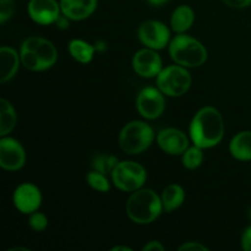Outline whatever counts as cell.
<instances>
[{"mask_svg":"<svg viewBox=\"0 0 251 251\" xmlns=\"http://www.w3.org/2000/svg\"><path fill=\"white\" fill-rule=\"evenodd\" d=\"M225 135V123L221 113L213 107L199 110L190 124V136L201 149H211L220 144Z\"/></svg>","mask_w":251,"mask_h":251,"instance_id":"cell-1","label":"cell"},{"mask_svg":"<svg viewBox=\"0 0 251 251\" xmlns=\"http://www.w3.org/2000/svg\"><path fill=\"white\" fill-rule=\"evenodd\" d=\"M162 199L151 189H139L126 202L127 217L137 225H149L163 211Z\"/></svg>","mask_w":251,"mask_h":251,"instance_id":"cell-2","label":"cell"},{"mask_svg":"<svg viewBox=\"0 0 251 251\" xmlns=\"http://www.w3.org/2000/svg\"><path fill=\"white\" fill-rule=\"evenodd\" d=\"M25 68L32 71H43L51 68L58 59L54 44L41 37H29L22 43L20 53Z\"/></svg>","mask_w":251,"mask_h":251,"instance_id":"cell-3","label":"cell"},{"mask_svg":"<svg viewBox=\"0 0 251 251\" xmlns=\"http://www.w3.org/2000/svg\"><path fill=\"white\" fill-rule=\"evenodd\" d=\"M172 59L184 68H195L202 65L207 59V50L198 39L179 33L169 44Z\"/></svg>","mask_w":251,"mask_h":251,"instance_id":"cell-4","label":"cell"},{"mask_svg":"<svg viewBox=\"0 0 251 251\" xmlns=\"http://www.w3.org/2000/svg\"><path fill=\"white\" fill-rule=\"evenodd\" d=\"M153 139V129L146 123L135 120L123 127L119 135V144L126 153L139 154L151 146Z\"/></svg>","mask_w":251,"mask_h":251,"instance_id":"cell-5","label":"cell"},{"mask_svg":"<svg viewBox=\"0 0 251 251\" xmlns=\"http://www.w3.org/2000/svg\"><path fill=\"white\" fill-rule=\"evenodd\" d=\"M191 85V76L184 66H168L157 75V87L163 95L179 97L188 92Z\"/></svg>","mask_w":251,"mask_h":251,"instance_id":"cell-6","label":"cell"},{"mask_svg":"<svg viewBox=\"0 0 251 251\" xmlns=\"http://www.w3.org/2000/svg\"><path fill=\"white\" fill-rule=\"evenodd\" d=\"M147 173L141 164L131 161L119 162L112 173L114 185L123 191H136L146 181Z\"/></svg>","mask_w":251,"mask_h":251,"instance_id":"cell-7","label":"cell"},{"mask_svg":"<svg viewBox=\"0 0 251 251\" xmlns=\"http://www.w3.org/2000/svg\"><path fill=\"white\" fill-rule=\"evenodd\" d=\"M136 108L140 114L146 119H157L163 114L166 108L163 93L158 90V87H145L137 96Z\"/></svg>","mask_w":251,"mask_h":251,"instance_id":"cell-8","label":"cell"},{"mask_svg":"<svg viewBox=\"0 0 251 251\" xmlns=\"http://www.w3.org/2000/svg\"><path fill=\"white\" fill-rule=\"evenodd\" d=\"M137 36L142 44L147 48L163 49L169 42V29L164 24L159 21H146L139 27Z\"/></svg>","mask_w":251,"mask_h":251,"instance_id":"cell-9","label":"cell"},{"mask_svg":"<svg viewBox=\"0 0 251 251\" xmlns=\"http://www.w3.org/2000/svg\"><path fill=\"white\" fill-rule=\"evenodd\" d=\"M26 161V154L22 145L11 137L0 140V166L5 171H19Z\"/></svg>","mask_w":251,"mask_h":251,"instance_id":"cell-10","label":"cell"},{"mask_svg":"<svg viewBox=\"0 0 251 251\" xmlns=\"http://www.w3.org/2000/svg\"><path fill=\"white\" fill-rule=\"evenodd\" d=\"M15 207L25 215H31L42 203L41 190L34 184L25 183L16 188L14 193Z\"/></svg>","mask_w":251,"mask_h":251,"instance_id":"cell-11","label":"cell"},{"mask_svg":"<svg viewBox=\"0 0 251 251\" xmlns=\"http://www.w3.org/2000/svg\"><path fill=\"white\" fill-rule=\"evenodd\" d=\"M132 68L135 73L142 77H154L162 71L161 56L154 51V49H141L132 58Z\"/></svg>","mask_w":251,"mask_h":251,"instance_id":"cell-12","label":"cell"},{"mask_svg":"<svg viewBox=\"0 0 251 251\" xmlns=\"http://www.w3.org/2000/svg\"><path fill=\"white\" fill-rule=\"evenodd\" d=\"M28 14L39 25L54 24L60 16V6L55 0H29Z\"/></svg>","mask_w":251,"mask_h":251,"instance_id":"cell-13","label":"cell"},{"mask_svg":"<svg viewBox=\"0 0 251 251\" xmlns=\"http://www.w3.org/2000/svg\"><path fill=\"white\" fill-rule=\"evenodd\" d=\"M157 142L166 153L173 154V156L183 154L189 149V140L186 135L174 127L161 130L157 136Z\"/></svg>","mask_w":251,"mask_h":251,"instance_id":"cell-14","label":"cell"},{"mask_svg":"<svg viewBox=\"0 0 251 251\" xmlns=\"http://www.w3.org/2000/svg\"><path fill=\"white\" fill-rule=\"evenodd\" d=\"M97 0H61L60 9L63 15L74 21H81L95 12Z\"/></svg>","mask_w":251,"mask_h":251,"instance_id":"cell-15","label":"cell"},{"mask_svg":"<svg viewBox=\"0 0 251 251\" xmlns=\"http://www.w3.org/2000/svg\"><path fill=\"white\" fill-rule=\"evenodd\" d=\"M19 54L10 47L0 49V82L5 83L11 80L19 69Z\"/></svg>","mask_w":251,"mask_h":251,"instance_id":"cell-16","label":"cell"},{"mask_svg":"<svg viewBox=\"0 0 251 251\" xmlns=\"http://www.w3.org/2000/svg\"><path fill=\"white\" fill-rule=\"evenodd\" d=\"M229 151L239 161H251V131H242L235 135L230 141Z\"/></svg>","mask_w":251,"mask_h":251,"instance_id":"cell-17","label":"cell"},{"mask_svg":"<svg viewBox=\"0 0 251 251\" xmlns=\"http://www.w3.org/2000/svg\"><path fill=\"white\" fill-rule=\"evenodd\" d=\"M194 20H195L194 10L188 5H181V6L176 7L172 15V28L176 33H184L193 26Z\"/></svg>","mask_w":251,"mask_h":251,"instance_id":"cell-18","label":"cell"},{"mask_svg":"<svg viewBox=\"0 0 251 251\" xmlns=\"http://www.w3.org/2000/svg\"><path fill=\"white\" fill-rule=\"evenodd\" d=\"M185 199L184 189L178 184H171L167 186L162 194V203L166 212H173L174 210L179 208Z\"/></svg>","mask_w":251,"mask_h":251,"instance_id":"cell-19","label":"cell"},{"mask_svg":"<svg viewBox=\"0 0 251 251\" xmlns=\"http://www.w3.org/2000/svg\"><path fill=\"white\" fill-rule=\"evenodd\" d=\"M16 112L11 103L6 100H0V135L6 136L16 125Z\"/></svg>","mask_w":251,"mask_h":251,"instance_id":"cell-20","label":"cell"},{"mask_svg":"<svg viewBox=\"0 0 251 251\" xmlns=\"http://www.w3.org/2000/svg\"><path fill=\"white\" fill-rule=\"evenodd\" d=\"M69 51L75 60L82 64H88L95 55L96 47L91 46L87 42L81 39H73L69 43Z\"/></svg>","mask_w":251,"mask_h":251,"instance_id":"cell-21","label":"cell"},{"mask_svg":"<svg viewBox=\"0 0 251 251\" xmlns=\"http://www.w3.org/2000/svg\"><path fill=\"white\" fill-rule=\"evenodd\" d=\"M119 163L118 158L112 154H97L92 161V168L102 174H112L117 164Z\"/></svg>","mask_w":251,"mask_h":251,"instance_id":"cell-22","label":"cell"},{"mask_svg":"<svg viewBox=\"0 0 251 251\" xmlns=\"http://www.w3.org/2000/svg\"><path fill=\"white\" fill-rule=\"evenodd\" d=\"M203 161L202 149L199 146L190 147L183 153V164L188 169H196L201 166Z\"/></svg>","mask_w":251,"mask_h":251,"instance_id":"cell-23","label":"cell"},{"mask_svg":"<svg viewBox=\"0 0 251 251\" xmlns=\"http://www.w3.org/2000/svg\"><path fill=\"white\" fill-rule=\"evenodd\" d=\"M86 181H87V184L91 188L97 191H100V193H107L110 189L109 181L105 178V174L100 173L97 171L90 172L86 176Z\"/></svg>","mask_w":251,"mask_h":251,"instance_id":"cell-24","label":"cell"},{"mask_svg":"<svg viewBox=\"0 0 251 251\" xmlns=\"http://www.w3.org/2000/svg\"><path fill=\"white\" fill-rule=\"evenodd\" d=\"M28 225L29 227L33 230H36V232H42V230L46 229L47 226H48V218H47V216L43 215V213L34 211V212H32L31 215H29Z\"/></svg>","mask_w":251,"mask_h":251,"instance_id":"cell-25","label":"cell"},{"mask_svg":"<svg viewBox=\"0 0 251 251\" xmlns=\"http://www.w3.org/2000/svg\"><path fill=\"white\" fill-rule=\"evenodd\" d=\"M15 12L14 0H0V22L5 24Z\"/></svg>","mask_w":251,"mask_h":251,"instance_id":"cell-26","label":"cell"},{"mask_svg":"<svg viewBox=\"0 0 251 251\" xmlns=\"http://www.w3.org/2000/svg\"><path fill=\"white\" fill-rule=\"evenodd\" d=\"M180 251H207L208 249L205 247V245L200 244V243H196V242H190V243H186V244L181 245L179 248Z\"/></svg>","mask_w":251,"mask_h":251,"instance_id":"cell-27","label":"cell"},{"mask_svg":"<svg viewBox=\"0 0 251 251\" xmlns=\"http://www.w3.org/2000/svg\"><path fill=\"white\" fill-rule=\"evenodd\" d=\"M242 248L245 251H251V226H249L243 233Z\"/></svg>","mask_w":251,"mask_h":251,"instance_id":"cell-28","label":"cell"},{"mask_svg":"<svg viewBox=\"0 0 251 251\" xmlns=\"http://www.w3.org/2000/svg\"><path fill=\"white\" fill-rule=\"evenodd\" d=\"M228 6L235 7V9H243L251 5V0H223Z\"/></svg>","mask_w":251,"mask_h":251,"instance_id":"cell-29","label":"cell"},{"mask_svg":"<svg viewBox=\"0 0 251 251\" xmlns=\"http://www.w3.org/2000/svg\"><path fill=\"white\" fill-rule=\"evenodd\" d=\"M164 247L159 242H150L144 247V251H163Z\"/></svg>","mask_w":251,"mask_h":251,"instance_id":"cell-30","label":"cell"},{"mask_svg":"<svg viewBox=\"0 0 251 251\" xmlns=\"http://www.w3.org/2000/svg\"><path fill=\"white\" fill-rule=\"evenodd\" d=\"M69 17H66L65 15H64V16H59V19L56 20L55 21V24L58 25V27L59 28H63V29H65V28H68L69 27Z\"/></svg>","mask_w":251,"mask_h":251,"instance_id":"cell-31","label":"cell"},{"mask_svg":"<svg viewBox=\"0 0 251 251\" xmlns=\"http://www.w3.org/2000/svg\"><path fill=\"white\" fill-rule=\"evenodd\" d=\"M169 0H147V2L151 5H153V6H162V5L167 4Z\"/></svg>","mask_w":251,"mask_h":251,"instance_id":"cell-32","label":"cell"},{"mask_svg":"<svg viewBox=\"0 0 251 251\" xmlns=\"http://www.w3.org/2000/svg\"><path fill=\"white\" fill-rule=\"evenodd\" d=\"M112 251H131V249L127 247H115L113 248Z\"/></svg>","mask_w":251,"mask_h":251,"instance_id":"cell-33","label":"cell"},{"mask_svg":"<svg viewBox=\"0 0 251 251\" xmlns=\"http://www.w3.org/2000/svg\"><path fill=\"white\" fill-rule=\"evenodd\" d=\"M15 250H25V251H28L27 249H25V248H14V249L9 250V251H15Z\"/></svg>","mask_w":251,"mask_h":251,"instance_id":"cell-34","label":"cell"}]
</instances>
